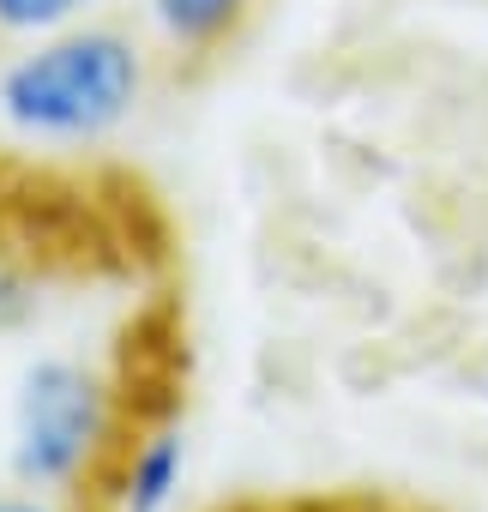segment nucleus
<instances>
[{
	"label": "nucleus",
	"instance_id": "nucleus-1",
	"mask_svg": "<svg viewBox=\"0 0 488 512\" xmlns=\"http://www.w3.org/2000/svg\"><path fill=\"white\" fill-rule=\"evenodd\" d=\"M145 97V49L115 25H67L31 37L0 67V121L19 139L91 145L109 139Z\"/></svg>",
	"mask_w": 488,
	"mask_h": 512
},
{
	"label": "nucleus",
	"instance_id": "nucleus-7",
	"mask_svg": "<svg viewBox=\"0 0 488 512\" xmlns=\"http://www.w3.org/2000/svg\"><path fill=\"white\" fill-rule=\"evenodd\" d=\"M0 512H55V506L37 494H0Z\"/></svg>",
	"mask_w": 488,
	"mask_h": 512
},
{
	"label": "nucleus",
	"instance_id": "nucleus-2",
	"mask_svg": "<svg viewBox=\"0 0 488 512\" xmlns=\"http://www.w3.org/2000/svg\"><path fill=\"white\" fill-rule=\"evenodd\" d=\"M115 434V392L97 368L73 356H37L13 386V440L7 464L37 494L79 488Z\"/></svg>",
	"mask_w": 488,
	"mask_h": 512
},
{
	"label": "nucleus",
	"instance_id": "nucleus-5",
	"mask_svg": "<svg viewBox=\"0 0 488 512\" xmlns=\"http://www.w3.org/2000/svg\"><path fill=\"white\" fill-rule=\"evenodd\" d=\"M97 0H0V31L7 37H49L79 25Z\"/></svg>",
	"mask_w": 488,
	"mask_h": 512
},
{
	"label": "nucleus",
	"instance_id": "nucleus-3",
	"mask_svg": "<svg viewBox=\"0 0 488 512\" xmlns=\"http://www.w3.org/2000/svg\"><path fill=\"white\" fill-rule=\"evenodd\" d=\"M187 488V434L175 416L145 422L115 470V512H169Z\"/></svg>",
	"mask_w": 488,
	"mask_h": 512
},
{
	"label": "nucleus",
	"instance_id": "nucleus-6",
	"mask_svg": "<svg viewBox=\"0 0 488 512\" xmlns=\"http://www.w3.org/2000/svg\"><path fill=\"white\" fill-rule=\"evenodd\" d=\"M31 308H37L31 284H25L19 272H7V266H0V332H13V326H25V320H31Z\"/></svg>",
	"mask_w": 488,
	"mask_h": 512
},
{
	"label": "nucleus",
	"instance_id": "nucleus-4",
	"mask_svg": "<svg viewBox=\"0 0 488 512\" xmlns=\"http://www.w3.org/2000/svg\"><path fill=\"white\" fill-rule=\"evenodd\" d=\"M248 7H254V0H145V19L163 37V49L211 55V49H223L241 31Z\"/></svg>",
	"mask_w": 488,
	"mask_h": 512
}]
</instances>
